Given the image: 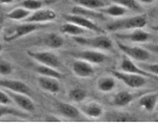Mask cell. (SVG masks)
<instances>
[{
	"label": "cell",
	"instance_id": "6da1fadb",
	"mask_svg": "<svg viewBox=\"0 0 158 124\" xmlns=\"http://www.w3.org/2000/svg\"><path fill=\"white\" fill-rule=\"evenodd\" d=\"M148 19L147 15H136L128 17V18H123L120 20L112 21L106 25V28L109 32H118V30H128V29H137V28H143L146 26Z\"/></svg>",
	"mask_w": 158,
	"mask_h": 124
},
{
	"label": "cell",
	"instance_id": "7a4b0ae2",
	"mask_svg": "<svg viewBox=\"0 0 158 124\" xmlns=\"http://www.w3.org/2000/svg\"><path fill=\"white\" fill-rule=\"evenodd\" d=\"M73 40L76 43L81 45V46H86L91 47V48L96 49H104V50H109L112 49V41L108 38L107 36L104 35H99L96 36H92V38H87V36H73Z\"/></svg>",
	"mask_w": 158,
	"mask_h": 124
},
{
	"label": "cell",
	"instance_id": "3957f363",
	"mask_svg": "<svg viewBox=\"0 0 158 124\" xmlns=\"http://www.w3.org/2000/svg\"><path fill=\"white\" fill-rule=\"evenodd\" d=\"M39 27L40 26L36 23H28V22H25L23 24L14 25V26L8 27L3 32V40L5 42H14L28 33L35 32Z\"/></svg>",
	"mask_w": 158,
	"mask_h": 124
},
{
	"label": "cell",
	"instance_id": "277c9868",
	"mask_svg": "<svg viewBox=\"0 0 158 124\" xmlns=\"http://www.w3.org/2000/svg\"><path fill=\"white\" fill-rule=\"evenodd\" d=\"M27 54L30 56L31 58H33L35 61L39 62L40 64L45 65V66H49L52 68L59 69L63 67L60 60L58 58V56L54 54L53 52L50 51H27Z\"/></svg>",
	"mask_w": 158,
	"mask_h": 124
},
{
	"label": "cell",
	"instance_id": "5b68a950",
	"mask_svg": "<svg viewBox=\"0 0 158 124\" xmlns=\"http://www.w3.org/2000/svg\"><path fill=\"white\" fill-rule=\"evenodd\" d=\"M110 73L114 77H117L118 79H120L121 81H123L126 86L130 87L133 89H138L142 88L147 83V79L145 78V76L138 75V74H133V73H129V72H120V71H114L112 70Z\"/></svg>",
	"mask_w": 158,
	"mask_h": 124
},
{
	"label": "cell",
	"instance_id": "8992f818",
	"mask_svg": "<svg viewBox=\"0 0 158 124\" xmlns=\"http://www.w3.org/2000/svg\"><path fill=\"white\" fill-rule=\"evenodd\" d=\"M64 19L67 22H71V23L79 25V26L85 28L87 30H91V32H94L97 33H104V30L102 28L96 23H94L91 19L86 18V17L72 14V15H64Z\"/></svg>",
	"mask_w": 158,
	"mask_h": 124
},
{
	"label": "cell",
	"instance_id": "52a82bcc",
	"mask_svg": "<svg viewBox=\"0 0 158 124\" xmlns=\"http://www.w3.org/2000/svg\"><path fill=\"white\" fill-rule=\"evenodd\" d=\"M118 46L125 54L130 58H133L134 61L137 62H147L150 60V53L148 50H146L145 48L142 47H132L125 45L121 42L118 43Z\"/></svg>",
	"mask_w": 158,
	"mask_h": 124
},
{
	"label": "cell",
	"instance_id": "ba28073f",
	"mask_svg": "<svg viewBox=\"0 0 158 124\" xmlns=\"http://www.w3.org/2000/svg\"><path fill=\"white\" fill-rule=\"evenodd\" d=\"M7 94L12 97L14 102H15L21 109L29 112V113L35 112V103H33V101L31 100V98L28 96V95L22 94V93L13 92V91H10V90H7Z\"/></svg>",
	"mask_w": 158,
	"mask_h": 124
},
{
	"label": "cell",
	"instance_id": "9c48e42d",
	"mask_svg": "<svg viewBox=\"0 0 158 124\" xmlns=\"http://www.w3.org/2000/svg\"><path fill=\"white\" fill-rule=\"evenodd\" d=\"M120 67L124 72L133 73V74H138V75L145 76V77H151L155 80H158V75H153L152 73L147 72L143 69L140 68V67L136 66V65L131 61V58H129L127 55L123 58L122 62H121Z\"/></svg>",
	"mask_w": 158,
	"mask_h": 124
},
{
	"label": "cell",
	"instance_id": "30bf717a",
	"mask_svg": "<svg viewBox=\"0 0 158 124\" xmlns=\"http://www.w3.org/2000/svg\"><path fill=\"white\" fill-rule=\"evenodd\" d=\"M0 86H1L2 89H7L13 92L22 93V94L28 95V96L31 95V90L23 81L15 80V79H3L2 78L0 80Z\"/></svg>",
	"mask_w": 158,
	"mask_h": 124
},
{
	"label": "cell",
	"instance_id": "8fae6325",
	"mask_svg": "<svg viewBox=\"0 0 158 124\" xmlns=\"http://www.w3.org/2000/svg\"><path fill=\"white\" fill-rule=\"evenodd\" d=\"M55 19L56 13L53 10H39L25 19V22H28V23H44V22L53 21Z\"/></svg>",
	"mask_w": 158,
	"mask_h": 124
},
{
	"label": "cell",
	"instance_id": "7c38bea8",
	"mask_svg": "<svg viewBox=\"0 0 158 124\" xmlns=\"http://www.w3.org/2000/svg\"><path fill=\"white\" fill-rule=\"evenodd\" d=\"M72 70L76 75L79 77H91L92 75H94V68L92 67L91 63L83 60H77L74 61L72 64Z\"/></svg>",
	"mask_w": 158,
	"mask_h": 124
},
{
	"label": "cell",
	"instance_id": "4fadbf2b",
	"mask_svg": "<svg viewBox=\"0 0 158 124\" xmlns=\"http://www.w3.org/2000/svg\"><path fill=\"white\" fill-rule=\"evenodd\" d=\"M74 56L78 58H81L83 61H86L91 64H101L104 63L107 58V55L102 52L95 51V50H85V51H81L74 54Z\"/></svg>",
	"mask_w": 158,
	"mask_h": 124
},
{
	"label": "cell",
	"instance_id": "5bb4252c",
	"mask_svg": "<svg viewBox=\"0 0 158 124\" xmlns=\"http://www.w3.org/2000/svg\"><path fill=\"white\" fill-rule=\"evenodd\" d=\"M38 83L42 89L47 92L52 93V94H56V93L60 91V86H59L57 78L42 75L38 78Z\"/></svg>",
	"mask_w": 158,
	"mask_h": 124
},
{
	"label": "cell",
	"instance_id": "9a60e30c",
	"mask_svg": "<svg viewBox=\"0 0 158 124\" xmlns=\"http://www.w3.org/2000/svg\"><path fill=\"white\" fill-rule=\"evenodd\" d=\"M115 36L120 39H125V40H130L131 42H138V43H143V42H146L150 38V35H149L147 32H143L140 28H137V29H133V32L130 33H121V35H115Z\"/></svg>",
	"mask_w": 158,
	"mask_h": 124
},
{
	"label": "cell",
	"instance_id": "2e32d148",
	"mask_svg": "<svg viewBox=\"0 0 158 124\" xmlns=\"http://www.w3.org/2000/svg\"><path fill=\"white\" fill-rule=\"evenodd\" d=\"M59 32L61 33H66V35H70L72 36H78L84 35V33H87L89 30L79 26V25L71 23V22H67V23L63 24L59 27Z\"/></svg>",
	"mask_w": 158,
	"mask_h": 124
},
{
	"label": "cell",
	"instance_id": "e0dca14e",
	"mask_svg": "<svg viewBox=\"0 0 158 124\" xmlns=\"http://www.w3.org/2000/svg\"><path fill=\"white\" fill-rule=\"evenodd\" d=\"M58 111L60 112L61 115H64V117L71 118V119H75V118L80 117V112L77 108H75L74 105L64 102H58L57 103Z\"/></svg>",
	"mask_w": 158,
	"mask_h": 124
},
{
	"label": "cell",
	"instance_id": "ac0fdd59",
	"mask_svg": "<svg viewBox=\"0 0 158 124\" xmlns=\"http://www.w3.org/2000/svg\"><path fill=\"white\" fill-rule=\"evenodd\" d=\"M42 41H43V44L50 48H59L64 45V39L55 32L48 33L42 39Z\"/></svg>",
	"mask_w": 158,
	"mask_h": 124
},
{
	"label": "cell",
	"instance_id": "d6986e66",
	"mask_svg": "<svg viewBox=\"0 0 158 124\" xmlns=\"http://www.w3.org/2000/svg\"><path fill=\"white\" fill-rule=\"evenodd\" d=\"M157 101H158L157 94H147L138 100V104H139L140 106H143L146 111L152 112L156 108Z\"/></svg>",
	"mask_w": 158,
	"mask_h": 124
},
{
	"label": "cell",
	"instance_id": "ffe728a7",
	"mask_svg": "<svg viewBox=\"0 0 158 124\" xmlns=\"http://www.w3.org/2000/svg\"><path fill=\"white\" fill-rule=\"evenodd\" d=\"M36 72L41 75L44 76H50V77H54L57 79H63L64 77V75L61 72L58 71V69L52 68L49 66H45V65L40 64V66L36 67Z\"/></svg>",
	"mask_w": 158,
	"mask_h": 124
},
{
	"label": "cell",
	"instance_id": "44dd1931",
	"mask_svg": "<svg viewBox=\"0 0 158 124\" xmlns=\"http://www.w3.org/2000/svg\"><path fill=\"white\" fill-rule=\"evenodd\" d=\"M81 111L89 117H100L103 114L102 105H100L97 102H91V103L84 104L82 108H81Z\"/></svg>",
	"mask_w": 158,
	"mask_h": 124
},
{
	"label": "cell",
	"instance_id": "7402d4cb",
	"mask_svg": "<svg viewBox=\"0 0 158 124\" xmlns=\"http://www.w3.org/2000/svg\"><path fill=\"white\" fill-rule=\"evenodd\" d=\"M79 6H82L89 10H100L107 4L104 0H72Z\"/></svg>",
	"mask_w": 158,
	"mask_h": 124
},
{
	"label": "cell",
	"instance_id": "603a6c76",
	"mask_svg": "<svg viewBox=\"0 0 158 124\" xmlns=\"http://www.w3.org/2000/svg\"><path fill=\"white\" fill-rule=\"evenodd\" d=\"M133 95L127 91L118 92L114 98V104L118 106H126L133 100Z\"/></svg>",
	"mask_w": 158,
	"mask_h": 124
},
{
	"label": "cell",
	"instance_id": "cb8c5ba5",
	"mask_svg": "<svg viewBox=\"0 0 158 124\" xmlns=\"http://www.w3.org/2000/svg\"><path fill=\"white\" fill-rule=\"evenodd\" d=\"M30 15H31L30 11H28L24 7H17L14 8L10 12H8L5 16H6L7 19H12V20H25Z\"/></svg>",
	"mask_w": 158,
	"mask_h": 124
},
{
	"label": "cell",
	"instance_id": "d4e9b609",
	"mask_svg": "<svg viewBox=\"0 0 158 124\" xmlns=\"http://www.w3.org/2000/svg\"><path fill=\"white\" fill-rule=\"evenodd\" d=\"M97 87H98V89L102 92H110L115 87V80L114 77H110V76L102 77L98 80Z\"/></svg>",
	"mask_w": 158,
	"mask_h": 124
},
{
	"label": "cell",
	"instance_id": "484cf974",
	"mask_svg": "<svg viewBox=\"0 0 158 124\" xmlns=\"http://www.w3.org/2000/svg\"><path fill=\"white\" fill-rule=\"evenodd\" d=\"M95 10H89V8H85L82 6H74L72 8V14L74 15H80L86 18H103V15L100 13H96L94 12Z\"/></svg>",
	"mask_w": 158,
	"mask_h": 124
},
{
	"label": "cell",
	"instance_id": "4316f807",
	"mask_svg": "<svg viewBox=\"0 0 158 124\" xmlns=\"http://www.w3.org/2000/svg\"><path fill=\"white\" fill-rule=\"evenodd\" d=\"M100 10L102 13H105L107 15L114 16V17H121V16L125 15V13H126V8L117 3L108 5L106 8H100Z\"/></svg>",
	"mask_w": 158,
	"mask_h": 124
},
{
	"label": "cell",
	"instance_id": "83f0119b",
	"mask_svg": "<svg viewBox=\"0 0 158 124\" xmlns=\"http://www.w3.org/2000/svg\"><path fill=\"white\" fill-rule=\"evenodd\" d=\"M112 1L126 8L134 11V12H138V13L142 12V6L137 3L136 0H112Z\"/></svg>",
	"mask_w": 158,
	"mask_h": 124
},
{
	"label": "cell",
	"instance_id": "f1b7e54d",
	"mask_svg": "<svg viewBox=\"0 0 158 124\" xmlns=\"http://www.w3.org/2000/svg\"><path fill=\"white\" fill-rule=\"evenodd\" d=\"M86 91L83 89L80 88H75L70 90L69 92V98L73 101H76V102H80V101L84 100L86 98Z\"/></svg>",
	"mask_w": 158,
	"mask_h": 124
},
{
	"label": "cell",
	"instance_id": "f546056e",
	"mask_svg": "<svg viewBox=\"0 0 158 124\" xmlns=\"http://www.w3.org/2000/svg\"><path fill=\"white\" fill-rule=\"evenodd\" d=\"M20 5H21V7L26 8L28 11H39L43 3L41 0H23Z\"/></svg>",
	"mask_w": 158,
	"mask_h": 124
},
{
	"label": "cell",
	"instance_id": "4dcf8cb0",
	"mask_svg": "<svg viewBox=\"0 0 158 124\" xmlns=\"http://www.w3.org/2000/svg\"><path fill=\"white\" fill-rule=\"evenodd\" d=\"M5 115H15V116H24V114L16 111V109L14 108H6L3 104H1L0 106V116L4 117Z\"/></svg>",
	"mask_w": 158,
	"mask_h": 124
},
{
	"label": "cell",
	"instance_id": "1f68e13d",
	"mask_svg": "<svg viewBox=\"0 0 158 124\" xmlns=\"http://www.w3.org/2000/svg\"><path fill=\"white\" fill-rule=\"evenodd\" d=\"M139 67L147 72L158 75V64H145L143 62H142Z\"/></svg>",
	"mask_w": 158,
	"mask_h": 124
},
{
	"label": "cell",
	"instance_id": "d6a6232c",
	"mask_svg": "<svg viewBox=\"0 0 158 124\" xmlns=\"http://www.w3.org/2000/svg\"><path fill=\"white\" fill-rule=\"evenodd\" d=\"M12 72H13V67L10 63L3 60L0 62V73H1V75H8Z\"/></svg>",
	"mask_w": 158,
	"mask_h": 124
},
{
	"label": "cell",
	"instance_id": "836d02e7",
	"mask_svg": "<svg viewBox=\"0 0 158 124\" xmlns=\"http://www.w3.org/2000/svg\"><path fill=\"white\" fill-rule=\"evenodd\" d=\"M12 97L7 94V92H5L3 89L1 90V93H0V103L3 104V105H7L12 102Z\"/></svg>",
	"mask_w": 158,
	"mask_h": 124
},
{
	"label": "cell",
	"instance_id": "e575fe53",
	"mask_svg": "<svg viewBox=\"0 0 158 124\" xmlns=\"http://www.w3.org/2000/svg\"><path fill=\"white\" fill-rule=\"evenodd\" d=\"M146 48L151 50L155 53H158V45L157 44H149V45H146Z\"/></svg>",
	"mask_w": 158,
	"mask_h": 124
},
{
	"label": "cell",
	"instance_id": "d590c367",
	"mask_svg": "<svg viewBox=\"0 0 158 124\" xmlns=\"http://www.w3.org/2000/svg\"><path fill=\"white\" fill-rule=\"evenodd\" d=\"M53 117H54V116H48V118H47V119H46V121H48V122H49V121H50V122H52V121H55V122H58V119H57V118H55V119H53Z\"/></svg>",
	"mask_w": 158,
	"mask_h": 124
},
{
	"label": "cell",
	"instance_id": "8d00e7d4",
	"mask_svg": "<svg viewBox=\"0 0 158 124\" xmlns=\"http://www.w3.org/2000/svg\"><path fill=\"white\" fill-rule=\"evenodd\" d=\"M14 0H0L1 4H8V3H12Z\"/></svg>",
	"mask_w": 158,
	"mask_h": 124
},
{
	"label": "cell",
	"instance_id": "74e56055",
	"mask_svg": "<svg viewBox=\"0 0 158 124\" xmlns=\"http://www.w3.org/2000/svg\"><path fill=\"white\" fill-rule=\"evenodd\" d=\"M139 1L143 3H152V2H154V0H139Z\"/></svg>",
	"mask_w": 158,
	"mask_h": 124
},
{
	"label": "cell",
	"instance_id": "f35d334b",
	"mask_svg": "<svg viewBox=\"0 0 158 124\" xmlns=\"http://www.w3.org/2000/svg\"><path fill=\"white\" fill-rule=\"evenodd\" d=\"M152 29H154V30H156V32H158V25H152Z\"/></svg>",
	"mask_w": 158,
	"mask_h": 124
}]
</instances>
